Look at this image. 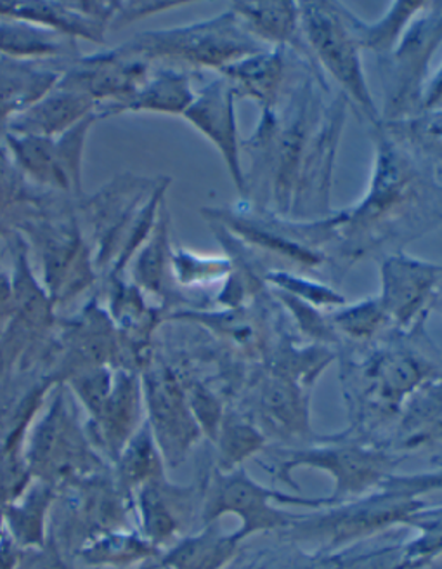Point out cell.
I'll use <instances>...</instances> for the list:
<instances>
[{
    "instance_id": "cell-33",
    "label": "cell",
    "mask_w": 442,
    "mask_h": 569,
    "mask_svg": "<svg viewBox=\"0 0 442 569\" xmlns=\"http://www.w3.org/2000/svg\"><path fill=\"white\" fill-rule=\"evenodd\" d=\"M435 309H438L439 312L442 315V293L441 297H439L438 305H435Z\"/></svg>"
},
{
    "instance_id": "cell-34",
    "label": "cell",
    "mask_w": 442,
    "mask_h": 569,
    "mask_svg": "<svg viewBox=\"0 0 442 569\" xmlns=\"http://www.w3.org/2000/svg\"><path fill=\"white\" fill-rule=\"evenodd\" d=\"M442 179V178H441Z\"/></svg>"
},
{
    "instance_id": "cell-9",
    "label": "cell",
    "mask_w": 442,
    "mask_h": 569,
    "mask_svg": "<svg viewBox=\"0 0 442 569\" xmlns=\"http://www.w3.org/2000/svg\"><path fill=\"white\" fill-rule=\"evenodd\" d=\"M442 44V2H426L394 51L379 58L382 80L380 122L398 123L422 116L431 63Z\"/></svg>"
},
{
    "instance_id": "cell-17",
    "label": "cell",
    "mask_w": 442,
    "mask_h": 569,
    "mask_svg": "<svg viewBox=\"0 0 442 569\" xmlns=\"http://www.w3.org/2000/svg\"><path fill=\"white\" fill-rule=\"evenodd\" d=\"M425 6L426 2H392L382 18L376 21H364L340 2V14L361 51H370L376 58H382L394 51L411 21L419 17Z\"/></svg>"
},
{
    "instance_id": "cell-14",
    "label": "cell",
    "mask_w": 442,
    "mask_h": 569,
    "mask_svg": "<svg viewBox=\"0 0 442 569\" xmlns=\"http://www.w3.org/2000/svg\"><path fill=\"white\" fill-rule=\"evenodd\" d=\"M388 448L403 460L410 455H429L442 463V376L423 383L406 401Z\"/></svg>"
},
{
    "instance_id": "cell-2",
    "label": "cell",
    "mask_w": 442,
    "mask_h": 569,
    "mask_svg": "<svg viewBox=\"0 0 442 569\" xmlns=\"http://www.w3.org/2000/svg\"><path fill=\"white\" fill-rule=\"evenodd\" d=\"M373 166L366 193L340 209L328 268L342 277L364 259L403 252L408 243L442 226L439 169L392 123L370 127Z\"/></svg>"
},
{
    "instance_id": "cell-29",
    "label": "cell",
    "mask_w": 442,
    "mask_h": 569,
    "mask_svg": "<svg viewBox=\"0 0 442 569\" xmlns=\"http://www.w3.org/2000/svg\"><path fill=\"white\" fill-rule=\"evenodd\" d=\"M339 553H302L281 569H336Z\"/></svg>"
},
{
    "instance_id": "cell-16",
    "label": "cell",
    "mask_w": 442,
    "mask_h": 569,
    "mask_svg": "<svg viewBox=\"0 0 442 569\" xmlns=\"http://www.w3.org/2000/svg\"><path fill=\"white\" fill-rule=\"evenodd\" d=\"M241 27L268 49H284L311 58L301 28L299 2H231ZM314 61V60H312Z\"/></svg>"
},
{
    "instance_id": "cell-1",
    "label": "cell",
    "mask_w": 442,
    "mask_h": 569,
    "mask_svg": "<svg viewBox=\"0 0 442 569\" xmlns=\"http://www.w3.org/2000/svg\"><path fill=\"white\" fill-rule=\"evenodd\" d=\"M348 110V99L332 91L318 64L292 51L280 103L262 110L241 141L250 159L241 200L295 221L333 216V170Z\"/></svg>"
},
{
    "instance_id": "cell-27",
    "label": "cell",
    "mask_w": 442,
    "mask_h": 569,
    "mask_svg": "<svg viewBox=\"0 0 442 569\" xmlns=\"http://www.w3.org/2000/svg\"><path fill=\"white\" fill-rule=\"evenodd\" d=\"M435 163L442 178V110L422 113L406 122L392 123Z\"/></svg>"
},
{
    "instance_id": "cell-32",
    "label": "cell",
    "mask_w": 442,
    "mask_h": 569,
    "mask_svg": "<svg viewBox=\"0 0 442 569\" xmlns=\"http://www.w3.org/2000/svg\"><path fill=\"white\" fill-rule=\"evenodd\" d=\"M233 569H268L264 565H261V562H250V565L245 566H234Z\"/></svg>"
},
{
    "instance_id": "cell-24",
    "label": "cell",
    "mask_w": 442,
    "mask_h": 569,
    "mask_svg": "<svg viewBox=\"0 0 442 569\" xmlns=\"http://www.w3.org/2000/svg\"><path fill=\"white\" fill-rule=\"evenodd\" d=\"M411 528L419 530V537L403 546L401 569H422L442 559V506L429 507Z\"/></svg>"
},
{
    "instance_id": "cell-10",
    "label": "cell",
    "mask_w": 442,
    "mask_h": 569,
    "mask_svg": "<svg viewBox=\"0 0 442 569\" xmlns=\"http://www.w3.org/2000/svg\"><path fill=\"white\" fill-rule=\"evenodd\" d=\"M299 9L302 37L314 63L324 77H332L340 94L358 108L368 126L380 123V108L364 76L361 49L340 14V2L312 0L299 2Z\"/></svg>"
},
{
    "instance_id": "cell-6",
    "label": "cell",
    "mask_w": 442,
    "mask_h": 569,
    "mask_svg": "<svg viewBox=\"0 0 442 569\" xmlns=\"http://www.w3.org/2000/svg\"><path fill=\"white\" fill-rule=\"evenodd\" d=\"M203 219L221 228L265 259L289 262L301 271L328 268V250L336 237L340 210L320 221H295L240 200L231 207H205Z\"/></svg>"
},
{
    "instance_id": "cell-11",
    "label": "cell",
    "mask_w": 442,
    "mask_h": 569,
    "mask_svg": "<svg viewBox=\"0 0 442 569\" xmlns=\"http://www.w3.org/2000/svg\"><path fill=\"white\" fill-rule=\"evenodd\" d=\"M309 400L311 389L264 365H255L250 368L234 407L264 432L268 441L274 439L283 448H297L318 438L311 427Z\"/></svg>"
},
{
    "instance_id": "cell-13",
    "label": "cell",
    "mask_w": 442,
    "mask_h": 569,
    "mask_svg": "<svg viewBox=\"0 0 442 569\" xmlns=\"http://www.w3.org/2000/svg\"><path fill=\"white\" fill-rule=\"evenodd\" d=\"M184 119L205 136L219 151L231 181L241 198L245 197V169L241 162V141L238 136L237 94L222 76L215 77L197 92Z\"/></svg>"
},
{
    "instance_id": "cell-8",
    "label": "cell",
    "mask_w": 442,
    "mask_h": 569,
    "mask_svg": "<svg viewBox=\"0 0 442 569\" xmlns=\"http://www.w3.org/2000/svg\"><path fill=\"white\" fill-rule=\"evenodd\" d=\"M277 503L308 507L314 510L335 507L330 497L309 498L304 495L271 490L261 482H257L247 472L245 467L230 472L219 471L215 467L207 488L203 525H215V521L224 516H234L240 519L241 525L233 535L238 542L243 543L253 535L287 531L304 516L280 509Z\"/></svg>"
},
{
    "instance_id": "cell-20",
    "label": "cell",
    "mask_w": 442,
    "mask_h": 569,
    "mask_svg": "<svg viewBox=\"0 0 442 569\" xmlns=\"http://www.w3.org/2000/svg\"><path fill=\"white\" fill-rule=\"evenodd\" d=\"M328 320L340 339V346H368L392 329L388 312L380 305L379 297H370L354 305L328 312Z\"/></svg>"
},
{
    "instance_id": "cell-7",
    "label": "cell",
    "mask_w": 442,
    "mask_h": 569,
    "mask_svg": "<svg viewBox=\"0 0 442 569\" xmlns=\"http://www.w3.org/2000/svg\"><path fill=\"white\" fill-rule=\"evenodd\" d=\"M264 49L268 48L241 27L230 8L218 17L187 27L144 33L129 46V51L147 60H165L193 73L202 70L221 73L230 64Z\"/></svg>"
},
{
    "instance_id": "cell-25",
    "label": "cell",
    "mask_w": 442,
    "mask_h": 569,
    "mask_svg": "<svg viewBox=\"0 0 442 569\" xmlns=\"http://www.w3.org/2000/svg\"><path fill=\"white\" fill-rule=\"evenodd\" d=\"M172 269L175 277L187 287H207V284L224 283L233 273V259L224 256H203L191 250L179 249L172 252Z\"/></svg>"
},
{
    "instance_id": "cell-19",
    "label": "cell",
    "mask_w": 442,
    "mask_h": 569,
    "mask_svg": "<svg viewBox=\"0 0 442 569\" xmlns=\"http://www.w3.org/2000/svg\"><path fill=\"white\" fill-rule=\"evenodd\" d=\"M218 447V469L222 472L234 471L245 467V462L255 459L257 455L264 453L269 447L264 432L234 405L225 411L221 429L213 439Z\"/></svg>"
},
{
    "instance_id": "cell-3",
    "label": "cell",
    "mask_w": 442,
    "mask_h": 569,
    "mask_svg": "<svg viewBox=\"0 0 442 569\" xmlns=\"http://www.w3.org/2000/svg\"><path fill=\"white\" fill-rule=\"evenodd\" d=\"M336 358L351 416V435L372 443H380L379 431H391V438L411 396L423 383L442 376L438 351L425 329L401 332L392 327L372 345L340 346Z\"/></svg>"
},
{
    "instance_id": "cell-4",
    "label": "cell",
    "mask_w": 442,
    "mask_h": 569,
    "mask_svg": "<svg viewBox=\"0 0 442 569\" xmlns=\"http://www.w3.org/2000/svg\"><path fill=\"white\" fill-rule=\"evenodd\" d=\"M434 490H442V471L395 475L366 497L323 509L318 515L302 516L287 535L293 542L311 547V553H335L394 526H411L431 507L422 500V495Z\"/></svg>"
},
{
    "instance_id": "cell-30",
    "label": "cell",
    "mask_w": 442,
    "mask_h": 569,
    "mask_svg": "<svg viewBox=\"0 0 442 569\" xmlns=\"http://www.w3.org/2000/svg\"><path fill=\"white\" fill-rule=\"evenodd\" d=\"M442 110V64L434 76L426 82L425 94H423L422 113Z\"/></svg>"
},
{
    "instance_id": "cell-5",
    "label": "cell",
    "mask_w": 442,
    "mask_h": 569,
    "mask_svg": "<svg viewBox=\"0 0 442 569\" xmlns=\"http://www.w3.org/2000/svg\"><path fill=\"white\" fill-rule=\"evenodd\" d=\"M271 462L261 463L277 481L301 490L293 481L297 469L327 472L333 481V506L366 497L388 485L403 459L385 445L354 435L318 436L311 445L297 448H265Z\"/></svg>"
},
{
    "instance_id": "cell-22",
    "label": "cell",
    "mask_w": 442,
    "mask_h": 569,
    "mask_svg": "<svg viewBox=\"0 0 442 569\" xmlns=\"http://www.w3.org/2000/svg\"><path fill=\"white\" fill-rule=\"evenodd\" d=\"M264 283L268 284V289L289 293L299 301L314 306L321 311L327 309L330 312L348 305V299L330 284L304 277L302 273H295L290 269L269 268L264 273Z\"/></svg>"
},
{
    "instance_id": "cell-18",
    "label": "cell",
    "mask_w": 442,
    "mask_h": 569,
    "mask_svg": "<svg viewBox=\"0 0 442 569\" xmlns=\"http://www.w3.org/2000/svg\"><path fill=\"white\" fill-rule=\"evenodd\" d=\"M193 71L182 68H162L147 80L138 94L127 103V108L184 116L197 96L193 91Z\"/></svg>"
},
{
    "instance_id": "cell-26",
    "label": "cell",
    "mask_w": 442,
    "mask_h": 569,
    "mask_svg": "<svg viewBox=\"0 0 442 569\" xmlns=\"http://www.w3.org/2000/svg\"><path fill=\"white\" fill-rule=\"evenodd\" d=\"M91 108L92 98L71 89V91L49 99L46 103L40 104L37 110L30 111L28 116L23 117L21 123L30 122V131L32 132H58L67 127V123L79 119Z\"/></svg>"
},
{
    "instance_id": "cell-15",
    "label": "cell",
    "mask_w": 442,
    "mask_h": 569,
    "mask_svg": "<svg viewBox=\"0 0 442 569\" xmlns=\"http://www.w3.org/2000/svg\"><path fill=\"white\" fill-rule=\"evenodd\" d=\"M292 70V51L264 49L230 64L219 73L231 83L237 99H250L262 110L277 107Z\"/></svg>"
},
{
    "instance_id": "cell-21",
    "label": "cell",
    "mask_w": 442,
    "mask_h": 569,
    "mask_svg": "<svg viewBox=\"0 0 442 569\" xmlns=\"http://www.w3.org/2000/svg\"><path fill=\"white\" fill-rule=\"evenodd\" d=\"M241 543L234 535L221 533L215 525L205 526L203 533L188 538L170 553L172 569H225L238 558Z\"/></svg>"
},
{
    "instance_id": "cell-12",
    "label": "cell",
    "mask_w": 442,
    "mask_h": 569,
    "mask_svg": "<svg viewBox=\"0 0 442 569\" xmlns=\"http://www.w3.org/2000/svg\"><path fill=\"white\" fill-rule=\"evenodd\" d=\"M442 293V264L395 252L380 259L379 301L394 329L415 332Z\"/></svg>"
},
{
    "instance_id": "cell-31",
    "label": "cell",
    "mask_w": 442,
    "mask_h": 569,
    "mask_svg": "<svg viewBox=\"0 0 442 569\" xmlns=\"http://www.w3.org/2000/svg\"><path fill=\"white\" fill-rule=\"evenodd\" d=\"M18 197H20V182L6 169V166H0V209H4L9 202H17Z\"/></svg>"
},
{
    "instance_id": "cell-23",
    "label": "cell",
    "mask_w": 442,
    "mask_h": 569,
    "mask_svg": "<svg viewBox=\"0 0 442 569\" xmlns=\"http://www.w3.org/2000/svg\"><path fill=\"white\" fill-rule=\"evenodd\" d=\"M271 293L283 309L284 315H289L290 321L301 339L308 340L309 345L324 346V348L335 349V351L340 348L339 336L328 320V312L305 305L289 293L277 292V290H271Z\"/></svg>"
},
{
    "instance_id": "cell-28",
    "label": "cell",
    "mask_w": 442,
    "mask_h": 569,
    "mask_svg": "<svg viewBox=\"0 0 442 569\" xmlns=\"http://www.w3.org/2000/svg\"><path fill=\"white\" fill-rule=\"evenodd\" d=\"M403 546L380 547L351 558L339 556L336 569H401Z\"/></svg>"
}]
</instances>
